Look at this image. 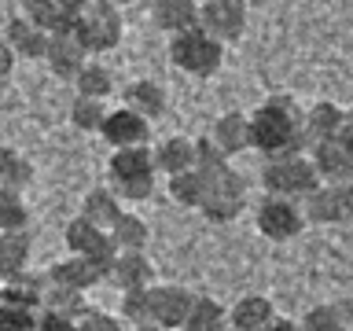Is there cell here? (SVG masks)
Instances as JSON below:
<instances>
[{
    "label": "cell",
    "instance_id": "cell-13",
    "mask_svg": "<svg viewBox=\"0 0 353 331\" xmlns=\"http://www.w3.org/2000/svg\"><path fill=\"white\" fill-rule=\"evenodd\" d=\"M313 166L320 173V184H350L353 181V148L342 140H324L313 143Z\"/></svg>",
    "mask_w": 353,
    "mask_h": 331
},
{
    "label": "cell",
    "instance_id": "cell-2",
    "mask_svg": "<svg viewBox=\"0 0 353 331\" xmlns=\"http://www.w3.org/2000/svg\"><path fill=\"white\" fill-rule=\"evenodd\" d=\"M107 177H110V192L121 203H148L154 195V181H159L151 143H143V148H118L107 162Z\"/></svg>",
    "mask_w": 353,
    "mask_h": 331
},
{
    "label": "cell",
    "instance_id": "cell-33",
    "mask_svg": "<svg viewBox=\"0 0 353 331\" xmlns=\"http://www.w3.org/2000/svg\"><path fill=\"white\" fill-rule=\"evenodd\" d=\"M302 331H350L346 305H335V302L313 305V309L302 317Z\"/></svg>",
    "mask_w": 353,
    "mask_h": 331
},
{
    "label": "cell",
    "instance_id": "cell-28",
    "mask_svg": "<svg viewBox=\"0 0 353 331\" xmlns=\"http://www.w3.org/2000/svg\"><path fill=\"white\" fill-rule=\"evenodd\" d=\"M181 331H228V309L210 294H195L192 313H188Z\"/></svg>",
    "mask_w": 353,
    "mask_h": 331
},
{
    "label": "cell",
    "instance_id": "cell-40",
    "mask_svg": "<svg viewBox=\"0 0 353 331\" xmlns=\"http://www.w3.org/2000/svg\"><path fill=\"white\" fill-rule=\"evenodd\" d=\"M33 331H74V317L52 313V309H41L37 320H33Z\"/></svg>",
    "mask_w": 353,
    "mask_h": 331
},
{
    "label": "cell",
    "instance_id": "cell-39",
    "mask_svg": "<svg viewBox=\"0 0 353 331\" xmlns=\"http://www.w3.org/2000/svg\"><path fill=\"white\" fill-rule=\"evenodd\" d=\"M74 331H121V320L114 313H103V309H85L74 320Z\"/></svg>",
    "mask_w": 353,
    "mask_h": 331
},
{
    "label": "cell",
    "instance_id": "cell-7",
    "mask_svg": "<svg viewBox=\"0 0 353 331\" xmlns=\"http://www.w3.org/2000/svg\"><path fill=\"white\" fill-rule=\"evenodd\" d=\"M254 225L269 243H291L305 232V210L302 203L294 199H283V195H265L258 214H254Z\"/></svg>",
    "mask_w": 353,
    "mask_h": 331
},
{
    "label": "cell",
    "instance_id": "cell-24",
    "mask_svg": "<svg viewBox=\"0 0 353 331\" xmlns=\"http://www.w3.org/2000/svg\"><path fill=\"white\" fill-rule=\"evenodd\" d=\"M48 283H59V287H74V291H88V287L103 283V276H99V269L88 258H77V254H70L66 261H55L48 269Z\"/></svg>",
    "mask_w": 353,
    "mask_h": 331
},
{
    "label": "cell",
    "instance_id": "cell-8",
    "mask_svg": "<svg viewBox=\"0 0 353 331\" xmlns=\"http://www.w3.org/2000/svg\"><path fill=\"white\" fill-rule=\"evenodd\" d=\"M309 225H350L353 221V181L350 184H320L302 199Z\"/></svg>",
    "mask_w": 353,
    "mask_h": 331
},
{
    "label": "cell",
    "instance_id": "cell-38",
    "mask_svg": "<svg viewBox=\"0 0 353 331\" xmlns=\"http://www.w3.org/2000/svg\"><path fill=\"white\" fill-rule=\"evenodd\" d=\"M195 170H199V173H206V177H214V173H221V170H228V154L214 143V137L195 140Z\"/></svg>",
    "mask_w": 353,
    "mask_h": 331
},
{
    "label": "cell",
    "instance_id": "cell-29",
    "mask_svg": "<svg viewBox=\"0 0 353 331\" xmlns=\"http://www.w3.org/2000/svg\"><path fill=\"white\" fill-rule=\"evenodd\" d=\"M148 239H151L148 221H143L140 214H129V210L114 221V228H110L114 250H148Z\"/></svg>",
    "mask_w": 353,
    "mask_h": 331
},
{
    "label": "cell",
    "instance_id": "cell-25",
    "mask_svg": "<svg viewBox=\"0 0 353 331\" xmlns=\"http://www.w3.org/2000/svg\"><path fill=\"white\" fill-rule=\"evenodd\" d=\"M30 232L19 228V232H0V280H11V276L26 272L30 265Z\"/></svg>",
    "mask_w": 353,
    "mask_h": 331
},
{
    "label": "cell",
    "instance_id": "cell-35",
    "mask_svg": "<svg viewBox=\"0 0 353 331\" xmlns=\"http://www.w3.org/2000/svg\"><path fill=\"white\" fill-rule=\"evenodd\" d=\"M107 99H88V96H77L74 99V107H70V121H74V129H81V132H99L103 129V121H107Z\"/></svg>",
    "mask_w": 353,
    "mask_h": 331
},
{
    "label": "cell",
    "instance_id": "cell-46",
    "mask_svg": "<svg viewBox=\"0 0 353 331\" xmlns=\"http://www.w3.org/2000/svg\"><path fill=\"white\" fill-rule=\"evenodd\" d=\"M346 317H350V328H353V298L346 302Z\"/></svg>",
    "mask_w": 353,
    "mask_h": 331
},
{
    "label": "cell",
    "instance_id": "cell-6",
    "mask_svg": "<svg viewBox=\"0 0 353 331\" xmlns=\"http://www.w3.org/2000/svg\"><path fill=\"white\" fill-rule=\"evenodd\" d=\"M206 199H203V214L206 221H214V225H228V221H236L243 214V206H247V181H243L239 170H221L214 177H206Z\"/></svg>",
    "mask_w": 353,
    "mask_h": 331
},
{
    "label": "cell",
    "instance_id": "cell-47",
    "mask_svg": "<svg viewBox=\"0 0 353 331\" xmlns=\"http://www.w3.org/2000/svg\"><path fill=\"white\" fill-rule=\"evenodd\" d=\"M110 4H118V8H121V4H137V0H110Z\"/></svg>",
    "mask_w": 353,
    "mask_h": 331
},
{
    "label": "cell",
    "instance_id": "cell-17",
    "mask_svg": "<svg viewBox=\"0 0 353 331\" xmlns=\"http://www.w3.org/2000/svg\"><path fill=\"white\" fill-rule=\"evenodd\" d=\"M4 41L11 44L15 59H44V52H48V33H44L41 26H33L26 15L8 19Z\"/></svg>",
    "mask_w": 353,
    "mask_h": 331
},
{
    "label": "cell",
    "instance_id": "cell-12",
    "mask_svg": "<svg viewBox=\"0 0 353 331\" xmlns=\"http://www.w3.org/2000/svg\"><path fill=\"white\" fill-rule=\"evenodd\" d=\"M99 137H103L110 148H143V143H151V121L137 114L132 107H114L103 121V129H99Z\"/></svg>",
    "mask_w": 353,
    "mask_h": 331
},
{
    "label": "cell",
    "instance_id": "cell-34",
    "mask_svg": "<svg viewBox=\"0 0 353 331\" xmlns=\"http://www.w3.org/2000/svg\"><path fill=\"white\" fill-rule=\"evenodd\" d=\"M26 225H30V210H26L22 192L0 184V232H19Z\"/></svg>",
    "mask_w": 353,
    "mask_h": 331
},
{
    "label": "cell",
    "instance_id": "cell-48",
    "mask_svg": "<svg viewBox=\"0 0 353 331\" xmlns=\"http://www.w3.org/2000/svg\"><path fill=\"white\" fill-rule=\"evenodd\" d=\"M199 4H206V0H199Z\"/></svg>",
    "mask_w": 353,
    "mask_h": 331
},
{
    "label": "cell",
    "instance_id": "cell-43",
    "mask_svg": "<svg viewBox=\"0 0 353 331\" xmlns=\"http://www.w3.org/2000/svg\"><path fill=\"white\" fill-rule=\"evenodd\" d=\"M55 4H59V8L66 11V15H81V11H85L88 4H92V0H55Z\"/></svg>",
    "mask_w": 353,
    "mask_h": 331
},
{
    "label": "cell",
    "instance_id": "cell-32",
    "mask_svg": "<svg viewBox=\"0 0 353 331\" xmlns=\"http://www.w3.org/2000/svg\"><path fill=\"white\" fill-rule=\"evenodd\" d=\"M30 181H33L30 159H22L15 148H4V143H0V184L15 188V192H26Z\"/></svg>",
    "mask_w": 353,
    "mask_h": 331
},
{
    "label": "cell",
    "instance_id": "cell-23",
    "mask_svg": "<svg viewBox=\"0 0 353 331\" xmlns=\"http://www.w3.org/2000/svg\"><path fill=\"white\" fill-rule=\"evenodd\" d=\"M272 320H276V305L265 294H243L228 309V328H236V331H261Z\"/></svg>",
    "mask_w": 353,
    "mask_h": 331
},
{
    "label": "cell",
    "instance_id": "cell-44",
    "mask_svg": "<svg viewBox=\"0 0 353 331\" xmlns=\"http://www.w3.org/2000/svg\"><path fill=\"white\" fill-rule=\"evenodd\" d=\"M339 140L346 143V148H353V107L346 110V126H342V132H339Z\"/></svg>",
    "mask_w": 353,
    "mask_h": 331
},
{
    "label": "cell",
    "instance_id": "cell-10",
    "mask_svg": "<svg viewBox=\"0 0 353 331\" xmlns=\"http://www.w3.org/2000/svg\"><path fill=\"white\" fill-rule=\"evenodd\" d=\"M63 243H66V250L77 254V258H88V261H114V243H110V232H103L99 225H92L88 217L77 214L70 225L63 228Z\"/></svg>",
    "mask_w": 353,
    "mask_h": 331
},
{
    "label": "cell",
    "instance_id": "cell-41",
    "mask_svg": "<svg viewBox=\"0 0 353 331\" xmlns=\"http://www.w3.org/2000/svg\"><path fill=\"white\" fill-rule=\"evenodd\" d=\"M15 70V52H11V44L4 41V33H0V77H8Z\"/></svg>",
    "mask_w": 353,
    "mask_h": 331
},
{
    "label": "cell",
    "instance_id": "cell-4",
    "mask_svg": "<svg viewBox=\"0 0 353 331\" xmlns=\"http://www.w3.org/2000/svg\"><path fill=\"white\" fill-rule=\"evenodd\" d=\"M170 59L176 70L192 74V77H214L225 66V44L217 37H210L203 26L173 33L170 37Z\"/></svg>",
    "mask_w": 353,
    "mask_h": 331
},
{
    "label": "cell",
    "instance_id": "cell-14",
    "mask_svg": "<svg viewBox=\"0 0 353 331\" xmlns=\"http://www.w3.org/2000/svg\"><path fill=\"white\" fill-rule=\"evenodd\" d=\"M44 63H48V70L55 77L74 81V77L81 74V66L88 63V52H85V44L77 41L74 33H52V37H48V52H44Z\"/></svg>",
    "mask_w": 353,
    "mask_h": 331
},
{
    "label": "cell",
    "instance_id": "cell-37",
    "mask_svg": "<svg viewBox=\"0 0 353 331\" xmlns=\"http://www.w3.org/2000/svg\"><path fill=\"white\" fill-rule=\"evenodd\" d=\"M121 317L132 328L151 324V287H143V291H121Z\"/></svg>",
    "mask_w": 353,
    "mask_h": 331
},
{
    "label": "cell",
    "instance_id": "cell-31",
    "mask_svg": "<svg viewBox=\"0 0 353 331\" xmlns=\"http://www.w3.org/2000/svg\"><path fill=\"white\" fill-rule=\"evenodd\" d=\"M74 85H77V96L107 99L110 92H114V74H110L103 63H92V59H88V63L81 66V74L74 77Z\"/></svg>",
    "mask_w": 353,
    "mask_h": 331
},
{
    "label": "cell",
    "instance_id": "cell-26",
    "mask_svg": "<svg viewBox=\"0 0 353 331\" xmlns=\"http://www.w3.org/2000/svg\"><path fill=\"white\" fill-rule=\"evenodd\" d=\"M22 15L33 26H41L48 37L52 33H74V26H77V15H66L55 0H22Z\"/></svg>",
    "mask_w": 353,
    "mask_h": 331
},
{
    "label": "cell",
    "instance_id": "cell-3",
    "mask_svg": "<svg viewBox=\"0 0 353 331\" xmlns=\"http://www.w3.org/2000/svg\"><path fill=\"white\" fill-rule=\"evenodd\" d=\"M261 184L269 195H283V199L302 203L313 188H320V173L305 151L276 154V159H265V166H261Z\"/></svg>",
    "mask_w": 353,
    "mask_h": 331
},
{
    "label": "cell",
    "instance_id": "cell-21",
    "mask_svg": "<svg viewBox=\"0 0 353 331\" xmlns=\"http://www.w3.org/2000/svg\"><path fill=\"white\" fill-rule=\"evenodd\" d=\"M151 151H154V170L165 177L195 170V140H188V137H165Z\"/></svg>",
    "mask_w": 353,
    "mask_h": 331
},
{
    "label": "cell",
    "instance_id": "cell-5",
    "mask_svg": "<svg viewBox=\"0 0 353 331\" xmlns=\"http://www.w3.org/2000/svg\"><path fill=\"white\" fill-rule=\"evenodd\" d=\"M121 33H125V22H121L118 4H110V0H92V4L77 15V26H74V37L85 44L88 55L118 48Z\"/></svg>",
    "mask_w": 353,
    "mask_h": 331
},
{
    "label": "cell",
    "instance_id": "cell-45",
    "mask_svg": "<svg viewBox=\"0 0 353 331\" xmlns=\"http://www.w3.org/2000/svg\"><path fill=\"white\" fill-rule=\"evenodd\" d=\"M132 331H165V328H159V324H140V328H132Z\"/></svg>",
    "mask_w": 353,
    "mask_h": 331
},
{
    "label": "cell",
    "instance_id": "cell-15",
    "mask_svg": "<svg viewBox=\"0 0 353 331\" xmlns=\"http://www.w3.org/2000/svg\"><path fill=\"white\" fill-rule=\"evenodd\" d=\"M110 283L118 291H143L154 283V265L143 250H118L110 265Z\"/></svg>",
    "mask_w": 353,
    "mask_h": 331
},
{
    "label": "cell",
    "instance_id": "cell-19",
    "mask_svg": "<svg viewBox=\"0 0 353 331\" xmlns=\"http://www.w3.org/2000/svg\"><path fill=\"white\" fill-rule=\"evenodd\" d=\"M151 19L162 33H184L199 26V0H151Z\"/></svg>",
    "mask_w": 353,
    "mask_h": 331
},
{
    "label": "cell",
    "instance_id": "cell-1",
    "mask_svg": "<svg viewBox=\"0 0 353 331\" xmlns=\"http://www.w3.org/2000/svg\"><path fill=\"white\" fill-rule=\"evenodd\" d=\"M305 110L294 96L276 92L250 114V148H258L265 159L298 154L305 151Z\"/></svg>",
    "mask_w": 353,
    "mask_h": 331
},
{
    "label": "cell",
    "instance_id": "cell-22",
    "mask_svg": "<svg viewBox=\"0 0 353 331\" xmlns=\"http://www.w3.org/2000/svg\"><path fill=\"white\" fill-rule=\"evenodd\" d=\"M210 137L221 151L228 154H243L250 148V114H243V110H228V114H221L214 121V129H210Z\"/></svg>",
    "mask_w": 353,
    "mask_h": 331
},
{
    "label": "cell",
    "instance_id": "cell-20",
    "mask_svg": "<svg viewBox=\"0 0 353 331\" xmlns=\"http://www.w3.org/2000/svg\"><path fill=\"white\" fill-rule=\"evenodd\" d=\"M342 126H346V110L331 99H320L305 110V140L309 143H324V140H339Z\"/></svg>",
    "mask_w": 353,
    "mask_h": 331
},
{
    "label": "cell",
    "instance_id": "cell-42",
    "mask_svg": "<svg viewBox=\"0 0 353 331\" xmlns=\"http://www.w3.org/2000/svg\"><path fill=\"white\" fill-rule=\"evenodd\" d=\"M261 331H302V324H294V320H287V317H276L272 324H265Z\"/></svg>",
    "mask_w": 353,
    "mask_h": 331
},
{
    "label": "cell",
    "instance_id": "cell-30",
    "mask_svg": "<svg viewBox=\"0 0 353 331\" xmlns=\"http://www.w3.org/2000/svg\"><path fill=\"white\" fill-rule=\"evenodd\" d=\"M206 184H210V181H206V173L188 170V173L170 177V195H173V203H176V206H184V210H203Z\"/></svg>",
    "mask_w": 353,
    "mask_h": 331
},
{
    "label": "cell",
    "instance_id": "cell-16",
    "mask_svg": "<svg viewBox=\"0 0 353 331\" xmlns=\"http://www.w3.org/2000/svg\"><path fill=\"white\" fill-rule=\"evenodd\" d=\"M44 287H48V276L19 272V276H11V280H4V287H0V305L37 313V309L44 305Z\"/></svg>",
    "mask_w": 353,
    "mask_h": 331
},
{
    "label": "cell",
    "instance_id": "cell-9",
    "mask_svg": "<svg viewBox=\"0 0 353 331\" xmlns=\"http://www.w3.org/2000/svg\"><path fill=\"white\" fill-rule=\"evenodd\" d=\"M247 0H206V4H199V26L221 44H232L247 33Z\"/></svg>",
    "mask_w": 353,
    "mask_h": 331
},
{
    "label": "cell",
    "instance_id": "cell-18",
    "mask_svg": "<svg viewBox=\"0 0 353 331\" xmlns=\"http://www.w3.org/2000/svg\"><path fill=\"white\" fill-rule=\"evenodd\" d=\"M125 107H132L137 114L154 121V118L165 114V107H170V92H165V85H159L154 77H137V81L125 85Z\"/></svg>",
    "mask_w": 353,
    "mask_h": 331
},
{
    "label": "cell",
    "instance_id": "cell-36",
    "mask_svg": "<svg viewBox=\"0 0 353 331\" xmlns=\"http://www.w3.org/2000/svg\"><path fill=\"white\" fill-rule=\"evenodd\" d=\"M41 309H52V313H66V317H81L85 313V291H74V287H59V283H48L44 287V305Z\"/></svg>",
    "mask_w": 353,
    "mask_h": 331
},
{
    "label": "cell",
    "instance_id": "cell-27",
    "mask_svg": "<svg viewBox=\"0 0 353 331\" xmlns=\"http://www.w3.org/2000/svg\"><path fill=\"white\" fill-rule=\"evenodd\" d=\"M125 214V206H121V199L110 192V188H92V192L85 195L81 203V217H88L92 225H99L103 232L114 228V221Z\"/></svg>",
    "mask_w": 353,
    "mask_h": 331
},
{
    "label": "cell",
    "instance_id": "cell-11",
    "mask_svg": "<svg viewBox=\"0 0 353 331\" xmlns=\"http://www.w3.org/2000/svg\"><path fill=\"white\" fill-rule=\"evenodd\" d=\"M195 294L181 283H151V324L165 331H181L192 313Z\"/></svg>",
    "mask_w": 353,
    "mask_h": 331
}]
</instances>
